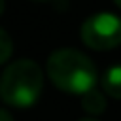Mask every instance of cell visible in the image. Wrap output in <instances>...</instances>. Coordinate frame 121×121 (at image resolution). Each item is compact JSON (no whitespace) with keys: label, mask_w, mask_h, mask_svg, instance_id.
Returning a JSON list of instances; mask_svg holds the SVG:
<instances>
[{"label":"cell","mask_w":121,"mask_h":121,"mask_svg":"<svg viewBox=\"0 0 121 121\" xmlns=\"http://www.w3.org/2000/svg\"><path fill=\"white\" fill-rule=\"evenodd\" d=\"M81 40L96 51L113 49L121 43V19L113 13H95L81 25Z\"/></svg>","instance_id":"3"},{"label":"cell","mask_w":121,"mask_h":121,"mask_svg":"<svg viewBox=\"0 0 121 121\" xmlns=\"http://www.w3.org/2000/svg\"><path fill=\"white\" fill-rule=\"evenodd\" d=\"M38 2H47V0H38Z\"/></svg>","instance_id":"11"},{"label":"cell","mask_w":121,"mask_h":121,"mask_svg":"<svg viewBox=\"0 0 121 121\" xmlns=\"http://www.w3.org/2000/svg\"><path fill=\"white\" fill-rule=\"evenodd\" d=\"M45 72L51 83L72 95H83L96 83L95 62L76 49H57L49 55Z\"/></svg>","instance_id":"1"},{"label":"cell","mask_w":121,"mask_h":121,"mask_svg":"<svg viewBox=\"0 0 121 121\" xmlns=\"http://www.w3.org/2000/svg\"><path fill=\"white\" fill-rule=\"evenodd\" d=\"M11 51H13V42H11L9 34L4 28H0V64L11 57Z\"/></svg>","instance_id":"6"},{"label":"cell","mask_w":121,"mask_h":121,"mask_svg":"<svg viewBox=\"0 0 121 121\" xmlns=\"http://www.w3.org/2000/svg\"><path fill=\"white\" fill-rule=\"evenodd\" d=\"M81 108L91 115H98V113H102L106 110V98L98 89L93 87L91 91L81 95Z\"/></svg>","instance_id":"5"},{"label":"cell","mask_w":121,"mask_h":121,"mask_svg":"<svg viewBox=\"0 0 121 121\" xmlns=\"http://www.w3.org/2000/svg\"><path fill=\"white\" fill-rule=\"evenodd\" d=\"M43 72L42 68L28 59L11 62L0 78V96L6 104L15 108L32 106L42 93Z\"/></svg>","instance_id":"2"},{"label":"cell","mask_w":121,"mask_h":121,"mask_svg":"<svg viewBox=\"0 0 121 121\" xmlns=\"http://www.w3.org/2000/svg\"><path fill=\"white\" fill-rule=\"evenodd\" d=\"M0 121H13V117H11V113H9V112L0 110Z\"/></svg>","instance_id":"7"},{"label":"cell","mask_w":121,"mask_h":121,"mask_svg":"<svg viewBox=\"0 0 121 121\" xmlns=\"http://www.w3.org/2000/svg\"><path fill=\"white\" fill-rule=\"evenodd\" d=\"M2 11H4V0H0V15H2Z\"/></svg>","instance_id":"8"},{"label":"cell","mask_w":121,"mask_h":121,"mask_svg":"<svg viewBox=\"0 0 121 121\" xmlns=\"http://www.w3.org/2000/svg\"><path fill=\"white\" fill-rule=\"evenodd\" d=\"M102 89L108 96L121 100V64H113L104 72Z\"/></svg>","instance_id":"4"},{"label":"cell","mask_w":121,"mask_h":121,"mask_svg":"<svg viewBox=\"0 0 121 121\" xmlns=\"http://www.w3.org/2000/svg\"><path fill=\"white\" fill-rule=\"evenodd\" d=\"M113 2H115V6H117V8H121V0H113Z\"/></svg>","instance_id":"10"},{"label":"cell","mask_w":121,"mask_h":121,"mask_svg":"<svg viewBox=\"0 0 121 121\" xmlns=\"http://www.w3.org/2000/svg\"><path fill=\"white\" fill-rule=\"evenodd\" d=\"M79 121H96V119H93V117H83V119H79Z\"/></svg>","instance_id":"9"}]
</instances>
